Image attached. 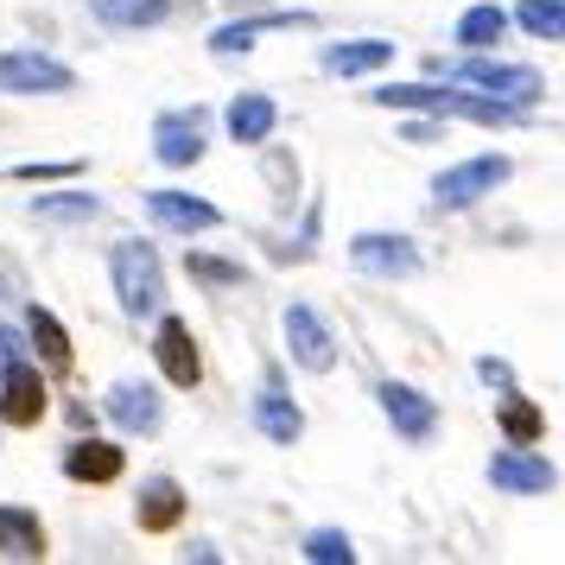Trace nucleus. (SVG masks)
Masks as SVG:
<instances>
[{
	"instance_id": "2",
	"label": "nucleus",
	"mask_w": 565,
	"mask_h": 565,
	"mask_svg": "<svg viewBox=\"0 0 565 565\" xmlns=\"http://www.w3.org/2000/svg\"><path fill=\"white\" fill-rule=\"evenodd\" d=\"M108 280H115V299H121L128 318H153V311L166 306V267H159L153 242H115Z\"/></svg>"
},
{
	"instance_id": "8",
	"label": "nucleus",
	"mask_w": 565,
	"mask_h": 565,
	"mask_svg": "<svg viewBox=\"0 0 565 565\" xmlns=\"http://www.w3.org/2000/svg\"><path fill=\"white\" fill-rule=\"evenodd\" d=\"M350 260H356L362 274H375V280H413L419 274V248H413L407 235H382V230H362L350 242Z\"/></svg>"
},
{
	"instance_id": "1",
	"label": "nucleus",
	"mask_w": 565,
	"mask_h": 565,
	"mask_svg": "<svg viewBox=\"0 0 565 565\" xmlns=\"http://www.w3.org/2000/svg\"><path fill=\"white\" fill-rule=\"evenodd\" d=\"M369 103L375 108H419V115H451V121H483V128H521L527 121V108L514 103H495V96H477V89H463V83H387V89H369Z\"/></svg>"
},
{
	"instance_id": "11",
	"label": "nucleus",
	"mask_w": 565,
	"mask_h": 565,
	"mask_svg": "<svg viewBox=\"0 0 565 565\" xmlns=\"http://www.w3.org/2000/svg\"><path fill=\"white\" fill-rule=\"evenodd\" d=\"M153 356H159V369H166V382L172 387H198V375H204V362H198V337H191L184 318H159Z\"/></svg>"
},
{
	"instance_id": "17",
	"label": "nucleus",
	"mask_w": 565,
	"mask_h": 565,
	"mask_svg": "<svg viewBox=\"0 0 565 565\" xmlns=\"http://www.w3.org/2000/svg\"><path fill=\"white\" fill-rule=\"evenodd\" d=\"M45 521L20 502H0V559H45Z\"/></svg>"
},
{
	"instance_id": "23",
	"label": "nucleus",
	"mask_w": 565,
	"mask_h": 565,
	"mask_svg": "<svg viewBox=\"0 0 565 565\" xmlns=\"http://www.w3.org/2000/svg\"><path fill=\"white\" fill-rule=\"evenodd\" d=\"M26 337H32V350L45 356V369H57V375L71 369V337H64V324H57L45 306H32V311H26Z\"/></svg>"
},
{
	"instance_id": "29",
	"label": "nucleus",
	"mask_w": 565,
	"mask_h": 565,
	"mask_svg": "<svg viewBox=\"0 0 565 565\" xmlns=\"http://www.w3.org/2000/svg\"><path fill=\"white\" fill-rule=\"evenodd\" d=\"M184 274H191V280H204V286H242V267H235V260L198 255V248L184 255Z\"/></svg>"
},
{
	"instance_id": "14",
	"label": "nucleus",
	"mask_w": 565,
	"mask_h": 565,
	"mask_svg": "<svg viewBox=\"0 0 565 565\" xmlns=\"http://www.w3.org/2000/svg\"><path fill=\"white\" fill-rule=\"evenodd\" d=\"M103 407L121 433H159V426H166V407H159V394L147 382H115Z\"/></svg>"
},
{
	"instance_id": "10",
	"label": "nucleus",
	"mask_w": 565,
	"mask_h": 565,
	"mask_svg": "<svg viewBox=\"0 0 565 565\" xmlns=\"http://www.w3.org/2000/svg\"><path fill=\"white\" fill-rule=\"evenodd\" d=\"M0 419L7 426H39L45 419V375L26 356L0 369Z\"/></svg>"
},
{
	"instance_id": "4",
	"label": "nucleus",
	"mask_w": 565,
	"mask_h": 565,
	"mask_svg": "<svg viewBox=\"0 0 565 565\" xmlns=\"http://www.w3.org/2000/svg\"><path fill=\"white\" fill-rule=\"evenodd\" d=\"M514 179V159L509 153H477V159H463V166H451V172H438L433 179V210H470V204H483L495 184H509Z\"/></svg>"
},
{
	"instance_id": "32",
	"label": "nucleus",
	"mask_w": 565,
	"mask_h": 565,
	"mask_svg": "<svg viewBox=\"0 0 565 565\" xmlns=\"http://www.w3.org/2000/svg\"><path fill=\"white\" fill-rule=\"evenodd\" d=\"M26 356V337L20 331H0V369H7V362H20Z\"/></svg>"
},
{
	"instance_id": "12",
	"label": "nucleus",
	"mask_w": 565,
	"mask_h": 565,
	"mask_svg": "<svg viewBox=\"0 0 565 565\" xmlns=\"http://www.w3.org/2000/svg\"><path fill=\"white\" fill-rule=\"evenodd\" d=\"M147 210H153L159 230H172V235H204L223 223V210L191 198V191H147Z\"/></svg>"
},
{
	"instance_id": "31",
	"label": "nucleus",
	"mask_w": 565,
	"mask_h": 565,
	"mask_svg": "<svg viewBox=\"0 0 565 565\" xmlns=\"http://www.w3.org/2000/svg\"><path fill=\"white\" fill-rule=\"evenodd\" d=\"M477 375H483L489 387H502V394H509V387H514V369H509V362H502V356H483V362H477Z\"/></svg>"
},
{
	"instance_id": "6",
	"label": "nucleus",
	"mask_w": 565,
	"mask_h": 565,
	"mask_svg": "<svg viewBox=\"0 0 565 565\" xmlns=\"http://www.w3.org/2000/svg\"><path fill=\"white\" fill-rule=\"evenodd\" d=\"M375 401H382L387 426L407 438V445H433V433H438V401L433 394H419V387H407V382H382Z\"/></svg>"
},
{
	"instance_id": "13",
	"label": "nucleus",
	"mask_w": 565,
	"mask_h": 565,
	"mask_svg": "<svg viewBox=\"0 0 565 565\" xmlns=\"http://www.w3.org/2000/svg\"><path fill=\"white\" fill-rule=\"evenodd\" d=\"M153 153H159V166H198L204 159V115L191 108V115H159L153 121Z\"/></svg>"
},
{
	"instance_id": "7",
	"label": "nucleus",
	"mask_w": 565,
	"mask_h": 565,
	"mask_svg": "<svg viewBox=\"0 0 565 565\" xmlns=\"http://www.w3.org/2000/svg\"><path fill=\"white\" fill-rule=\"evenodd\" d=\"M280 324H286V350H292V362H299V369H311V375H331V369H337L331 324H324L311 306H286Z\"/></svg>"
},
{
	"instance_id": "27",
	"label": "nucleus",
	"mask_w": 565,
	"mask_h": 565,
	"mask_svg": "<svg viewBox=\"0 0 565 565\" xmlns=\"http://www.w3.org/2000/svg\"><path fill=\"white\" fill-rule=\"evenodd\" d=\"M514 26L534 32V39H565V0H521Z\"/></svg>"
},
{
	"instance_id": "26",
	"label": "nucleus",
	"mask_w": 565,
	"mask_h": 565,
	"mask_svg": "<svg viewBox=\"0 0 565 565\" xmlns=\"http://www.w3.org/2000/svg\"><path fill=\"white\" fill-rule=\"evenodd\" d=\"M96 198H89V191H52V198H39V204H32V216H39V223H89V216H96Z\"/></svg>"
},
{
	"instance_id": "20",
	"label": "nucleus",
	"mask_w": 565,
	"mask_h": 565,
	"mask_svg": "<svg viewBox=\"0 0 565 565\" xmlns=\"http://www.w3.org/2000/svg\"><path fill=\"white\" fill-rule=\"evenodd\" d=\"M394 64V39H343V45H324V71L331 77H369Z\"/></svg>"
},
{
	"instance_id": "3",
	"label": "nucleus",
	"mask_w": 565,
	"mask_h": 565,
	"mask_svg": "<svg viewBox=\"0 0 565 565\" xmlns=\"http://www.w3.org/2000/svg\"><path fill=\"white\" fill-rule=\"evenodd\" d=\"M445 77L463 83V89H477V96L514 103V108H534L540 96H546V77H540V71H527V64H502V57H463V64H451Z\"/></svg>"
},
{
	"instance_id": "9",
	"label": "nucleus",
	"mask_w": 565,
	"mask_h": 565,
	"mask_svg": "<svg viewBox=\"0 0 565 565\" xmlns=\"http://www.w3.org/2000/svg\"><path fill=\"white\" fill-rule=\"evenodd\" d=\"M489 483L502 495H546V489H559V470L540 451H527V445H509V451L489 458Z\"/></svg>"
},
{
	"instance_id": "18",
	"label": "nucleus",
	"mask_w": 565,
	"mask_h": 565,
	"mask_svg": "<svg viewBox=\"0 0 565 565\" xmlns=\"http://www.w3.org/2000/svg\"><path fill=\"white\" fill-rule=\"evenodd\" d=\"M223 128H230V140L235 147H260L267 134L280 128V108H274V96H235L230 108H223Z\"/></svg>"
},
{
	"instance_id": "24",
	"label": "nucleus",
	"mask_w": 565,
	"mask_h": 565,
	"mask_svg": "<svg viewBox=\"0 0 565 565\" xmlns=\"http://www.w3.org/2000/svg\"><path fill=\"white\" fill-rule=\"evenodd\" d=\"M495 426H502V438L509 445H534L540 433H546V419H540V407L534 401H521V394H502V407H495Z\"/></svg>"
},
{
	"instance_id": "19",
	"label": "nucleus",
	"mask_w": 565,
	"mask_h": 565,
	"mask_svg": "<svg viewBox=\"0 0 565 565\" xmlns=\"http://www.w3.org/2000/svg\"><path fill=\"white\" fill-rule=\"evenodd\" d=\"M134 514H140V527H147V534H172V527L184 521V489L172 483V477H147Z\"/></svg>"
},
{
	"instance_id": "5",
	"label": "nucleus",
	"mask_w": 565,
	"mask_h": 565,
	"mask_svg": "<svg viewBox=\"0 0 565 565\" xmlns=\"http://www.w3.org/2000/svg\"><path fill=\"white\" fill-rule=\"evenodd\" d=\"M0 89L7 96H64V89H77V77H71V64H57L45 52H7L0 57Z\"/></svg>"
},
{
	"instance_id": "15",
	"label": "nucleus",
	"mask_w": 565,
	"mask_h": 565,
	"mask_svg": "<svg viewBox=\"0 0 565 565\" xmlns=\"http://www.w3.org/2000/svg\"><path fill=\"white\" fill-rule=\"evenodd\" d=\"M292 26H318V20H311V13H255V20H230V26L210 32V52L235 57V52H248L260 32H292Z\"/></svg>"
},
{
	"instance_id": "16",
	"label": "nucleus",
	"mask_w": 565,
	"mask_h": 565,
	"mask_svg": "<svg viewBox=\"0 0 565 565\" xmlns=\"http://www.w3.org/2000/svg\"><path fill=\"white\" fill-rule=\"evenodd\" d=\"M128 470V458H121V445H108V438H77L71 451H64V477L71 483H115Z\"/></svg>"
},
{
	"instance_id": "25",
	"label": "nucleus",
	"mask_w": 565,
	"mask_h": 565,
	"mask_svg": "<svg viewBox=\"0 0 565 565\" xmlns=\"http://www.w3.org/2000/svg\"><path fill=\"white\" fill-rule=\"evenodd\" d=\"M502 32H509V13H502L495 0H483V7H470V13L458 20V39L470 45V52H489V45H495Z\"/></svg>"
},
{
	"instance_id": "30",
	"label": "nucleus",
	"mask_w": 565,
	"mask_h": 565,
	"mask_svg": "<svg viewBox=\"0 0 565 565\" xmlns=\"http://www.w3.org/2000/svg\"><path fill=\"white\" fill-rule=\"evenodd\" d=\"M77 172H83L77 159H57V166H13L20 184H57V179H77Z\"/></svg>"
},
{
	"instance_id": "21",
	"label": "nucleus",
	"mask_w": 565,
	"mask_h": 565,
	"mask_svg": "<svg viewBox=\"0 0 565 565\" xmlns=\"http://www.w3.org/2000/svg\"><path fill=\"white\" fill-rule=\"evenodd\" d=\"M255 426H260V438H274V445H299V433H306V413L292 407V394L260 387V394H255Z\"/></svg>"
},
{
	"instance_id": "28",
	"label": "nucleus",
	"mask_w": 565,
	"mask_h": 565,
	"mask_svg": "<svg viewBox=\"0 0 565 565\" xmlns=\"http://www.w3.org/2000/svg\"><path fill=\"white\" fill-rule=\"evenodd\" d=\"M306 559L311 565H350V559H356V546H350L343 527H311V534H306Z\"/></svg>"
},
{
	"instance_id": "22",
	"label": "nucleus",
	"mask_w": 565,
	"mask_h": 565,
	"mask_svg": "<svg viewBox=\"0 0 565 565\" xmlns=\"http://www.w3.org/2000/svg\"><path fill=\"white\" fill-rule=\"evenodd\" d=\"M179 0H89V13L115 32H140V26H159Z\"/></svg>"
}]
</instances>
